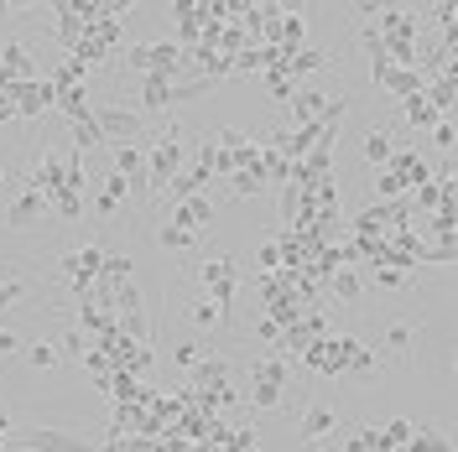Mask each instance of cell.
<instances>
[{
  "instance_id": "cell-1",
  "label": "cell",
  "mask_w": 458,
  "mask_h": 452,
  "mask_svg": "<svg viewBox=\"0 0 458 452\" xmlns=\"http://www.w3.org/2000/svg\"><path fill=\"white\" fill-rule=\"evenodd\" d=\"M188 167V146H182V125L167 120L157 136H146V193H167V182Z\"/></svg>"
},
{
  "instance_id": "cell-2",
  "label": "cell",
  "mask_w": 458,
  "mask_h": 452,
  "mask_svg": "<svg viewBox=\"0 0 458 452\" xmlns=\"http://www.w3.org/2000/svg\"><path fill=\"white\" fill-rule=\"evenodd\" d=\"M11 448L21 452H94L89 431H73V426H16L11 431Z\"/></svg>"
},
{
  "instance_id": "cell-3",
  "label": "cell",
  "mask_w": 458,
  "mask_h": 452,
  "mask_svg": "<svg viewBox=\"0 0 458 452\" xmlns=\"http://www.w3.org/2000/svg\"><path fill=\"white\" fill-rule=\"evenodd\" d=\"M94 125H99V136L114 141V146H146V136H151L146 120L131 110V105H110V99L94 105Z\"/></svg>"
},
{
  "instance_id": "cell-4",
  "label": "cell",
  "mask_w": 458,
  "mask_h": 452,
  "mask_svg": "<svg viewBox=\"0 0 458 452\" xmlns=\"http://www.w3.org/2000/svg\"><path fill=\"white\" fill-rule=\"evenodd\" d=\"M177 63H182V53H177V42H172V37H157V42H131V53H125V68H131L136 79H146V73L177 79Z\"/></svg>"
},
{
  "instance_id": "cell-5",
  "label": "cell",
  "mask_w": 458,
  "mask_h": 452,
  "mask_svg": "<svg viewBox=\"0 0 458 452\" xmlns=\"http://www.w3.org/2000/svg\"><path fill=\"white\" fill-rule=\"evenodd\" d=\"M199 281L208 286V302L225 312V322H229L234 286H240V260H229V255H219V260H199Z\"/></svg>"
},
{
  "instance_id": "cell-6",
  "label": "cell",
  "mask_w": 458,
  "mask_h": 452,
  "mask_svg": "<svg viewBox=\"0 0 458 452\" xmlns=\"http://www.w3.org/2000/svg\"><path fill=\"white\" fill-rule=\"evenodd\" d=\"M31 79H42L37 53H31L21 37H5V42H0V94L16 88V84H31Z\"/></svg>"
},
{
  "instance_id": "cell-7",
  "label": "cell",
  "mask_w": 458,
  "mask_h": 452,
  "mask_svg": "<svg viewBox=\"0 0 458 452\" xmlns=\"http://www.w3.org/2000/svg\"><path fill=\"white\" fill-rule=\"evenodd\" d=\"M5 99H11L16 120H42V114L57 105V88H53V79H31V84L5 88Z\"/></svg>"
},
{
  "instance_id": "cell-8",
  "label": "cell",
  "mask_w": 458,
  "mask_h": 452,
  "mask_svg": "<svg viewBox=\"0 0 458 452\" xmlns=\"http://www.w3.org/2000/svg\"><path fill=\"white\" fill-rule=\"evenodd\" d=\"M344 426H339V411L334 406H308L302 416H297V442L302 448H318L323 437H339Z\"/></svg>"
},
{
  "instance_id": "cell-9",
  "label": "cell",
  "mask_w": 458,
  "mask_h": 452,
  "mask_svg": "<svg viewBox=\"0 0 458 452\" xmlns=\"http://www.w3.org/2000/svg\"><path fill=\"white\" fill-rule=\"evenodd\" d=\"M167 224L188 229V234L199 239L203 229H214V198H208V193H193V198L172 203V219H167Z\"/></svg>"
},
{
  "instance_id": "cell-10",
  "label": "cell",
  "mask_w": 458,
  "mask_h": 452,
  "mask_svg": "<svg viewBox=\"0 0 458 452\" xmlns=\"http://www.w3.org/2000/svg\"><path fill=\"white\" fill-rule=\"evenodd\" d=\"M53 31H57V42H63L68 53L89 37V21H84V11H79V0H57L53 5Z\"/></svg>"
},
{
  "instance_id": "cell-11",
  "label": "cell",
  "mask_w": 458,
  "mask_h": 452,
  "mask_svg": "<svg viewBox=\"0 0 458 452\" xmlns=\"http://www.w3.org/2000/svg\"><path fill=\"white\" fill-rule=\"evenodd\" d=\"M57 188H63V156H57V151H42V156H37V167L27 172V193L53 198Z\"/></svg>"
},
{
  "instance_id": "cell-12",
  "label": "cell",
  "mask_w": 458,
  "mask_h": 452,
  "mask_svg": "<svg viewBox=\"0 0 458 452\" xmlns=\"http://www.w3.org/2000/svg\"><path fill=\"white\" fill-rule=\"evenodd\" d=\"M193 390H208V396L229 390V359L225 354H199V364H193Z\"/></svg>"
},
{
  "instance_id": "cell-13",
  "label": "cell",
  "mask_w": 458,
  "mask_h": 452,
  "mask_svg": "<svg viewBox=\"0 0 458 452\" xmlns=\"http://www.w3.org/2000/svg\"><path fill=\"white\" fill-rule=\"evenodd\" d=\"M375 88H386V94H391V99H411V94H422V88H428V79H422V73H417V68H391V63H386V73H380V79H375Z\"/></svg>"
},
{
  "instance_id": "cell-14",
  "label": "cell",
  "mask_w": 458,
  "mask_h": 452,
  "mask_svg": "<svg viewBox=\"0 0 458 452\" xmlns=\"http://www.w3.org/2000/svg\"><path fill=\"white\" fill-rule=\"evenodd\" d=\"M37 219H47V198H37V193H27V188L5 203V229H31Z\"/></svg>"
},
{
  "instance_id": "cell-15",
  "label": "cell",
  "mask_w": 458,
  "mask_h": 452,
  "mask_svg": "<svg viewBox=\"0 0 458 452\" xmlns=\"http://www.w3.org/2000/svg\"><path fill=\"white\" fill-rule=\"evenodd\" d=\"M323 105H328V94H323V88L297 84V94H292V130H302V125H318Z\"/></svg>"
},
{
  "instance_id": "cell-16",
  "label": "cell",
  "mask_w": 458,
  "mask_h": 452,
  "mask_svg": "<svg viewBox=\"0 0 458 452\" xmlns=\"http://www.w3.org/2000/svg\"><path fill=\"white\" fill-rule=\"evenodd\" d=\"M391 172L406 182V193H417V188L432 182V167L422 162V151H396V156H391Z\"/></svg>"
},
{
  "instance_id": "cell-17",
  "label": "cell",
  "mask_w": 458,
  "mask_h": 452,
  "mask_svg": "<svg viewBox=\"0 0 458 452\" xmlns=\"http://www.w3.org/2000/svg\"><path fill=\"white\" fill-rule=\"evenodd\" d=\"M328 63H334V53H328V47H297V53H286V79H297V84H302V79H308V73H318V68H328Z\"/></svg>"
},
{
  "instance_id": "cell-18",
  "label": "cell",
  "mask_w": 458,
  "mask_h": 452,
  "mask_svg": "<svg viewBox=\"0 0 458 452\" xmlns=\"http://www.w3.org/2000/svg\"><path fill=\"white\" fill-rule=\"evenodd\" d=\"M411 431H417V422H411V416H391L386 426H375V452H401Z\"/></svg>"
},
{
  "instance_id": "cell-19",
  "label": "cell",
  "mask_w": 458,
  "mask_h": 452,
  "mask_svg": "<svg viewBox=\"0 0 458 452\" xmlns=\"http://www.w3.org/2000/svg\"><path fill=\"white\" fill-rule=\"evenodd\" d=\"M131 198V188H125V177H105V188H99V193H94V213H99V219H114V213H120V203Z\"/></svg>"
},
{
  "instance_id": "cell-20",
  "label": "cell",
  "mask_w": 458,
  "mask_h": 452,
  "mask_svg": "<svg viewBox=\"0 0 458 452\" xmlns=\"http://www.w3.org/2000/svg\"><path fill=\"white\" fill-rule=\"evenodd\" d=\"M302 37H308V16H302V11H282V21H276V47H282V53H297Z\"/></svg>"
},
{
  "instance_id": "cell-21",
  "label": "cell",
  "mask_w": 458,
  "mask_h": 452,
  "mask_svg": "<svg viewBox=\"0 0 458 452\" xmlns=\"http://www.w3.org/2000/svg\"><path fill=\"white\" fill-rule=\"evenodd\" d=\"M328 291L339 297L344 307H360V297H365V281H360V271H349V265H339V271L328 276Z\"/></svg>"
},
{
  "instance_id": "cell-22",
  "label": "cell",
  "mask_w": 458,
  "mask_h": 452,
  "mask_svg": "<svg viewBox=\"0 0 458 452\" xmlns=\"http://www.w3.org/2000/svg\"><path fill=\"white\" fill-rule=\"evenodd\" d=\"M380 348H386V354H396V359H411V348H417V328H411V322H386Z\"/></svg>"
},
{
  "instance_id": "cell-23",
  "label": "cell",
  "mask_w": 458,
  "mask_h": 452,
  "mask_svg": "<svg viewBox=\"0 0 458 452\" xmlns=\"http://www.w3.org/2000/svg\"><path fill=\"white\" fill-rule=\"evenodd\" d=\"M292 380V369H286V359H276V354H260L256 364H250V385H282Z\"/></svg>"
},
{
  "instance_id": "cell-24",
  "label": "cell",
  "mask_w": 458,
  "mask_h": 452,
  "mask_svg": "<svg viewBox=\"0 0 458 452\" xmlns=\"http://www.w3.org/2000/svg\"><path fill=\"white\" fill-rule=\"evenodd\" d=\"M57 110L68 114V125L89 120V114H94V105H89V84H79V88H57Z\"/></svg>"
},
{
  "instance_id": "cell-25",
  "label": "cell",
  "mask_w": 458,
  "mask_h": 452,
  "mask_svg": "<svg viewBox=\"0 0 458 452\" xmlns=\"http://www.w3.org/2000/svg\"><path fill=\"white\" fill-rule=\"evenodd\" d=\"M27 297H31V281H27V276H16V271H5V265H0V312L21 307Z\"/></svg>"
},
{
  "instance_id": "cell-26",
  "label": "cell",
  "mask_w": 458,
  "mask_h": 452,
  "mask_svg": "<svg viewBox=\"0 0 458 452\" xmlns=\"http://www.w3.org/2000/svg\"><path fill=\"white\" fill-rule=\"evenodd\" d=\"M21 359H27L37 374H47V369L63 364V359H57V343H53V339H31V343H21Z\"/></svg>"
},
{
  "instance_id": "cell-27",
  "label": "cell",
  "mask_w": 458,
  "mask_h": 452,
  "mask_svg": "<svg viewBox=\"0 0 458 452\" xmlns=\"http://www.w3.org/2000/svg\"><path fill=\"white\" fill-rule=\"evenodd\" d=\"M401 114H406V125H411V130H422V136H428L432 125H437V110H432V105L422 99V94H411V99H401Z\"/></svg>"
},
{
  "instance_id": "cell-28",
  "label": "cell",
  "mask_w": 458,
  "mask_h": 452,
  "mask_svg": "<svg viewBox=\"0 0 458 452\" xmlns=\"http://www.w3.org/2000/svg\"><path fill=\"white\" fill-rule=\"evenodd\" d=\"M401 452H454V442L437 431V426H417L411 437H406V448Z\"/></svg>"
},
{
  "instance_id": "cell-29",
  "label": "cell",
  "mask_w": 458,
  "mask_h": 452,
  "mask_svg": "<svg viewBox=\"0 0 458 452\" xmlns=\"http://www.w3.org/2000/svg\"><path fill=\"white\" fill-rule=\"evenodd\" d=\"M360 151H365V162H370L375 172H380V167H391V156H396V146H391V136H386V130H370Z\"/></svg>"
},
{
  "instance_id": "cell-30",
  "label": "cell",
  "mask_w": 458,
  "mask_h": 452,
  "mask_svg": "<svg viewBox=\"0 0 458 452\" xmlns=\"http://www.w3.org/2000/svg\"><path fill=\"white\" fill-rule=\"evenodd\" d=\"M260 177H266V182H292V162H286L282 151L260 146Z\"/></svg>"
},
{
  "instance_id": "cell-31",
  "label": "cell",
  "mask_w": 458,
  "mask_h": 452,
  "mask_svg": "<svg viewBox=\"0 0 458 452\" xmlns=\"http://www.w3.org/2000/svg\"><path fill=\"white\" fill-rule=\"evenodd\" d=\"M188 322H193L199 333H208V328H219V322H225V312L214 307L208 297H199V302H188Z\"/></svg>"
},
{
  "instance_id": "cell-32",
  "label": "cell",
  "mask_w": 458,
  "mask_h": 452,
  "mask_svg": "<svg viewBox=\"0 0 458 452\" xmlns=\"http://www.w3.org/2000/svg\"><path fill=\"white\" fill-rule=\"evenodd\" d=\"M47 213H57V219H68V224H73V219L84 213V198H79V193H68V188H57L53 198H47Z\"/></svg>"
},
{
  "instance_id": "cell-33",
  "label": "cell",
  "mask_w": 458,
  "mask_h": 452,
  "mask_svg": "<svg viewBox=\"0 0 458 452\" xmlns=\"http://www.w3.org/2000/svg\"><path fill=\"white\" fill-rule=\"evenodd\" d=\"M370 188H375V198H380V203H396L401 193H406V182H401V177H396L391 167H380V172H375V182H370Z\"/></svg>"
},
{
  "instance_id": "cell-34",
  "label": "cell",
  "mask_w": 458,
  "mask_h": 452,
  "mask_svg": "<svg viewBox=\"0 0 458 452\" xmlns=\"http://www.w3.org/2000/svg\"><path fill=\"white\" fill-rule=\"evenodd\" d=\"M260 188H266L260 167H256V172H234V177H229V198H256Z\"/></svg>"
},
{
  "instance_id": "cell-35",
  "label": "cell",
  "mask_w": 458,
  "mask_h": 452,
  "mask_svg": "<svg viewBox=\"0 0 458 452\" xmlns=\"http://www.w3.org/2000/svg\"><path fill=\"white\" fill-rule=\"evenodd\" d=\"M94 146H105V136H99V125H94V114H89V120H79V125H73V151H79V156H89Z\"/></svg>"
},
{
  "instance_id": "cell-36",
  "label": "cell",
  "mask_w": 458,
  "mask_h": 452,
  "mask_svg": "<svg viewBox=\"0 0 458 452\" xmlns=\"http://www.w3.org/2000/svg\"><path fill=\"white\" fill-rule=\"evenodd\" d=\"M157 245H162V250H193V234L162 219V224H157Z\"/></svg>"
},
{
  "instance_id": "cell-37",
  "label": "cell",
  "mask_w": 458,
  "mask_h": 452,
  "mask_svg": "<svg viewBox=\"0 0 458 452\" xmlns=\"http://www.w3.org/2000/svg\"><path fill=\"white\" fill-rule=\"evenodd\" d=\"M94 281H110V286L131 281V255H110V250H105V271H99Z\"/></svg>"
},
{
  "instance_id": "cell-38",
  "label": "cell",
  "mask_w": 458,
  "mask_h": 452,
  "mask_svg": "<svg viewBox=\"0 0 458 452\" xmlns=\"http://www.w3.org/2000/svg\"><path fill=\"white\" fill-rule=\"evenodd\" d=\"M266 88H271V99H276V105H292L297 79H286V68H271V73H266Z\"/></svg>"
},
{
  "instance_id": "cell-39",
  "label": "cell",
  "mask_w": 458,
  "mask_h": 452,
  "mask_svg": "<svg viewBox=\"0 0 458 452\" xmlns=\"http://www.w3.org/2000/svg\"><path fill=\"white\" fill-rule=\"evenodd\" d=\"M339 452H375V426H354V431H344Z\"/></svg>"
},
{
  "instance_id": "cell-40",
  "label": "cell",
  "mask_w": 458,
  "mask_h": 452,
  "mask_svg": "<svg viewBox=\"0 0 458 452\" xmlns=\"http://www.w3.org/2000/svg\"><path fill=\"white\" fill-rule=\"evenodd\" d=\"M84 354H89V339L79 328H68V333L57 339V359H84Z\"/></svg>"
},
{
  "instance_id": "cell-41",
  "label": "cell",
  "mask_w": 458,
  "mask_h": 452,
  "mask_svg": "<svg viewBox=\"0 0 458 452\" xmlns=\"http://www.w3.org/2000/svg\"><path fill=\"white\" fill-rule=\"evenodd\" d=\"M282 406V385H250V411H276Z\"/></svg>"
},
{
  "instance_id": "cell-42",
  "label": "cell",
  "mask_w": 458,
  "mask_h": 452,
  "mask_svg": "<svg viewBox=\"0 0 458 452\" xmlns=\"http://www.w3.org/2000/svg\"><path fill=\"white\" fill-rule=\"evenodd\" d=\"M375 286L380 291H401L406 286V265H375Z\"/></svg>"
},
{
  "instance_id": "cell-43",
  "label": "cell",
  "mask_w": 458,
  "mask_h": 452,
  "mask_svg": "<svg viewBox=\"0 0 458 452\" xmlns=\"http://www.w3.org/2000/svg\"><path fill=\"white\" fill-rule=\"evenodd\" d=\"M256 265H260V276H276L282 271V250H276V239H266L256 250Z\"/></svg>"
},
{
  "instance_id": "cell-44",
  "label": "cell",
  "mask_w": 458,
  "mask_h": 452,
  "mask_svg": "<svg viewBox=\"0 0 458 452\" xmlns=\"http://www.w3.org/2000/svg\"><path fill=\"white\" fill-rule=\"evenodd\" d=\"M432 146L443 151V162L454 156V120H437V125H432Z\"/></svg>"
},
{
  "instance_id": "cell-45",
  "label": "cell",
  "mask_w": 458,
  "mask_h": 452,
  "mask_svg": "<svg viewBox=\"0 0 458 452\" xmlns=\"http://www.w3.org/2000/svg\"><path fill=\"white\" fill-rule=\"evenodd\" d=\"M250 333H256V343H271V348H276V339H282V328H276L271 317H256V328H250Z\"/></svg>"
},
{
  "instance_id": "cell-46",
  "label": "cell",
  "mask_w": 458,
  "mask_h": 452,
  "mask_svg": "<svg viewBox=\"0 0 458 452\" xmlns=\"http://www.w3.org/2000/svg\"><path fill=\"white\" fill-rule=\"evenodd\" d=\"M199 354H203V343H177V348H172V359H177V364H199Z\"/></svg>"
},
{
  "instance_id": "cell-47",
  "label": "cell",
  "mask_w": 458,
  "mask_h": 452,
  "mask_svg": "<svg viewBox=\"0 0 458 452\" xmlns=\"http://www.w3.org/2000/svg\"><path fill=\"white\" fill-rule=\"evenodd\" d=\"M21 333H16V328H5V322H0V354H21Z\"/></svg>"
},
{
  "instance_id": "cell-48",
  "label": "cell",
  "mask_w": 458,
  "mask_h": 452,
  "mask_svg": "<svg viewBox=\"0 0 458 452\" xmlns=\"http://www.w3.org/2000/svg\"><path fill=\"white\" fill-rule=\"evenodd\" d=\"M0 16H16V5H5V0H0Z\"/></svg>"
},
{
  "instance_id": "cell-49",
  "label": "cell",
  "mask_w": 458,
  "mask_h": 452,
  "mask_svg": "<svg viewBox=\"0 0 458 452\" xmlns=\"http://www.w3.org/2000/svg\"><path fill=\"white\" fill-rule=\"evenodd\" d=\"M308 452H323V448H308Z\"/></svg>"
},
{
  "instance_id": "cell-50",
  "label": "cell",
  "mask_w": 458,
  "mask_h": 452,
  "mask_svg": "<svg viewBox=\"0 0 458 452\" xmlns=\"http://www.w3.org/2000/svg\"><path fill=\"white\" fill-rule=\"evenodd\" d=\"M0 182H5V172H0Z\"/></svg>"
}]
</instances>
